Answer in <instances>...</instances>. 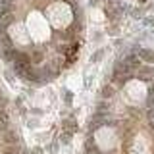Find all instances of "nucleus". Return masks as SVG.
<instances>
[{"instance_id":"nucleus-13","label":"nucleus","mask_w":154,"mask_h":154,"mask_svg":"<svg viewBox=\"0 0 154 154\" xmlns=\"http://www.w3.org/2000/svg\"><path fill=\"white\" fill-rule=\"evenodd\" d=\"M146 104L148 106H154V89L148 91V96H146Z\"/></svg>"},{"instance_id":"nucleus-21","label":"nucleus","mask_w":154,"mask_h":154,"mask_svg":"<svg viewBox=\"0 0 154 154\" xmlns=\"http://www.w3.org/2000/svg\"><path fill=\"white\" fill-rule=\"evenodd\" d=\"M148 2V0H139V4H146Z\"/></svg>"},{"instance_id":"nucleus-19","label":"nucleus","mask_w":154,"mask_h":154,"mask_svg":"<svg viewBox=\"0 0 154 154\" xmlns=\"http://www.w3.org/2000/svg\"><path fill=\"white\" fill-rule=\"evenodd\" d=\"M6 125H8V123H0V133L6 131Z\"/></svg>"},{"instance_id":"nucleus-14","label":"nucleus","mask_w":154,"mask_h":154,"mask_svg":"<svg viewBox=\"0 0 154 154\" xmlns=\"http://www.w3.org/2000/svg\"><path fill=\"white\" fill-rule=\"evenodd\" d=\"M108 6H114V8H119V6H122V0H108Z\"/></svg>"},{"instance_id":"nucleus-11","label":"nucleus","mask_w":154,"mask_h":154,"mask_svg":"<svg viewBox=\"0 0 154 154\" xmlns=\"http://www.w3.org/2000/svg\"><path fill=\"white\" fill-rule=\"evenodd\" d=\"M146 118H148V123L154 127V106H148V112H146Z\"/></svg>"},{"instance_id":"nucleus-5","label":"nucleus","mask_w":154,"mask_h":154,"mask_svg":"<svg viewBox=\"0 0 154 154\" xmlns=\"http://www.w3.org/2000/svg\"><path fill=\"white\" fill-rule=\"evenodd\" d=\"M106 122V116H102V114H94V118L91 119V125H89V129L91 131H94V129H98L100 125H102Z\"/></svg>"},{"instance_id":"nucleus-22","label":"nucleus","mask_w":154,"mask_h":154,"mask_svg":"<svg viewBox=\"0 0 154 154\" xmlns=\"http://www.w3.org/2000/svg\"><path fill=\"white\" fill-rule=\"evenodd\" d=\"M0 100H4V94H2V89H0Z\"/></svg>"},{"instance_id":"nucleus-7","label":"nucleus","mask_w":154,"mask_h":154,"mask_svg":"<svg viewBox=\"0 0 154 154\" xmlns=\"http://www.w3.org/2000/svg\"><path fill=\"white\" fill-rule=\"evenodd\" d=\"M62 127H64V131H66V133H71V135L77 131V123L73 122V119H66V122L62 123Z\"/></svg>"},{"instance_id":"nucleus-17","label":"nucleus","mask_w":154,"mask_h":154,"mask_svg":"<svg viewBox=\"0 0 154 154\" xmlns=\"http://www.w3.org/2000/svg\"><path fill=\"white\" fill-rule=\"evenodd\" d=\"M66 102H67V104L71 102V93H69V91H66Z\"/></svg>"},{"instance_id":"nucleus-4","label":"nucleus","mask_w":154,"mask_h":154,"mask_svg":"<svg viewBox=\"0 0 154 154\" xmlns=\"http://www.w3.org/2000/svg\"><path fill=\"white\" fill-rule=\"evenodd\" d=\"M141 79H152L154 77V67H148V66H141L137 71H135Z\"/></svg>"},{"instance_id":"nucleus-6","label":"nucleus","mask_w":154,"mask_h":154,"mask_svg":"<svg viewBox=\"0 0 154 154\" xmlns=\"http://www.w3.org/2000/svg\"><path fill=\"white\" fill-rule=\"evenodd\" d=\"M66 54H67V62L71 64V62L77 58V54H79V46H77V45H71V46L66 50Z\"/></svg>"},{"instance_id":"nucleus-12","label":"nucleus","mask_w":154,"mask_h":154,"mask_svg":"<svg viewBox=\"0 0 154 154\" xmlns=\"http://www.w3.org/2000/svg\"><path fill=\"white\" fill-rule=\"evenodd\" d=\"M102 56H104V50H102V48H100V50H96L94 54L91 56V62H98V60H100V58H102Z\"/></svg>"},{"instance_id":"nucleus-3","label":"nucleus","mask_w":154,"mask_h":154,"mask_svg":"<svg viewBox=\"0 0 154 154\" xmlns=\"http://www.w3.org/2000/svg\"><path fill=\"white\" fill-rule=\"evenodd\" d=\"M133 52L141 58V62H154V52H150L148 48H135Z\"/></svg>"},{"instance_id":"nucleus-1","label":"nucleus","mask_w":154,"mask_h":154,"mask_svg":"<svg viewBox=\"0 0 154 154\" xmlns=\"http://www.w3.org/2000/svg\"><path fill=\"white\" fill-rule=\"evenodd\" d=\"M122 62L129 67V69H133V71H137L139 67H141V58L135 54V52H129V54H125Z\"/></svg>"},{"instance_id":"nucleus-16","label":"nucleus","mask_w":154,"mask_h":154,"mask_svg":"<svg viewBox=\"0 0 154 154\" xmlns=\"http://www.w3.org/2000/svg\"><path fill=\"white\" fill-rule=\"evenodd\" d=\"M87 154H100V152L96 150V148H93V150H91V146H89V144H87Z\"/></svg>"},{"instance_id":"nucleus-23","label":"nucleus","mask_w":154,"mask_h":154,"mask_svg":"<svg viewBox=\"0 0 154 154\" xmlns=\"http://www.w3.org/2000/svg\"><path fill=\"white\" fill-rule=\"evenodd\" d=\"M91 2H93V4H96V2H98V0H91Z\"/></svg>"},{"instance_id":"nucleus-20","label":"nucleus","mask_w":154,"mask_h":154,"mask_svg":"<svg viewBox=\"0 0 154 154\" xmlns=\"http://www.w3.org/2000/svg\"><path fill=\"white\" fill-rule=\"evenodd\" d=\"M4 106H6V102H4V100H0V112H4Z\"/></svg>"},{"instance_id":"nucleus-15","label":"nucleus","mask_w":154,"mask_h":154,"mask_svg":"<svg viewBox=\"0 0 154 154\" xmlns=\"http://www.w3.org/2000/svg\"><path fill=\"white\" fill-rule=\"evenodd\" d=\"M0 123H8V114H6V110H4V112H0Z\"/></svg>"},{"instance_id":"nucleus-8","label":"nucleus","mask_w":154,"mask_h":154,"mask_svg":"<svg viewBox=\"0 0 154 154\" xmlns=\"http://www.w3.org/2000/svg\"><path fill=\"white\" fill-rule=\"evenodd\" d=\"M2 154H21V148H19V144H6Z\"/></svg>"},{"instance_id":"nucleus-10","label":"nucleus","mask_w":154,"mask_h":154,"mask_svg":"<svg viewBox=\"0 0 154 154\" xmlns=\"http://www.w3.org/2000/svg\"><path fill=\"white\" fill-rule=\"evenodd\" d=\"M141 21H143V25H146V27H154V16H144Z\"/></svg>"},{"instance_id":"nucleus-18","label":"nucleus","mask_w":154,"mask_h":154,"mask_svg":"<svg viewBox=\"0 0 154 154\" xmlns=\"http://www.w3.org/2000/svg\"><path fill=\"white\" fill-rule=\"evenodd\" d=\"M33 154H42V148H38V146L33 148Z\"/></svg>"},{"instance_id":"nucleus-2","label":"nucleus","mask_w":154,"mask_h":154,"mask_svg":"<svg viewBox=\"0 0 154 154\" xmlns=\"http://www.w3.org/2000/svg\"><path fill=\"white\" fill-rule=\"evenodd\" d=\"M4 144H19V135L16 131H12V129H6V131L2 133V139H0Z\"/></svg>"},{"instance_id":"nucleus-9","label":"nucleus","mask_w":154,"mask_h":154,"mask_svg":"<svg viewBox=\"0 0 154 154\" xmlns=\"http://www.w3.org/2000/svg\"><path fill=\"white\" fill-rule=\"evenodd\" d=\"M100 96H102V98H112V96H114V89L110 85H104L102 89H100Z\"/></svg>"}]
</instances>
